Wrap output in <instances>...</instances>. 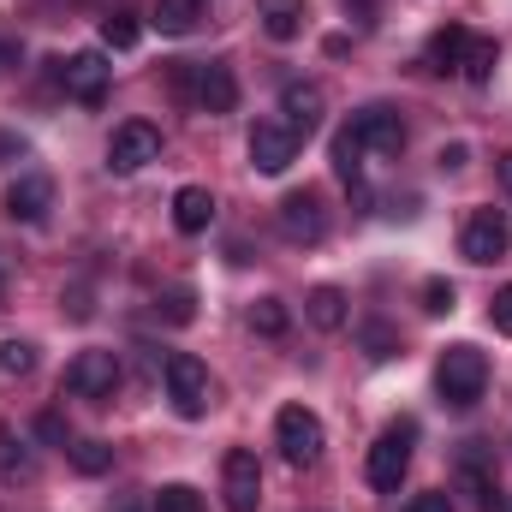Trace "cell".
Here are the masks:
<instances>
[{"label": "cell", "mask_w": 512, "mask_h": 512, "mask_svg": "<svg viewBox=\"0 0 512 512\" xmlns=\"http://www.w3.org/2000/svg\"><path fill=\"white\" fill-rule=\"evenodd\" d=\"M435 387H441V399L453 405V411H471L477 399H483V387H489V358L477 352V346H447L441 352V364H435Z\"/></svg>", "instance_id": "1"}, {"label": "cell", "mask_w": 512, "mask_h": 512, "mask_svg": "<svg viewBox=\"0 0 512 512\" xmlns=\"http://www.w3.org/2000/svg\"><path fill=\"white\" fill-rule=\"evenodd\" d=\"M66 393H78V399H96V405H108V399L120 393V352H102V346L78 352V358L66 364Z\"/></svg>", "instance_id": "2"}, {"label": "cell", "mask_w": 512, "mask_h": 512, "mask_svg": "<svg viewBox=\"0 0 512 512\" xmlns=\"http://www.w3.org/2000/svg\"><path fill=\"white\" fill-rule=\"evenodd\" d=\"M411 441H417V423L405 417V423L382 429V441L370 447V483H376L382 495H393V489L405 483V471H411Z\"/></svg>", "instance_id": "3"}, {"label": "cell", "mask_w": 512, "mask_h": 512, "mask_svg": "<svg viewBox=\"0 0 512 512\" xmlns=\"http://www.w3.org/2000/svg\"><path fill=\"white\" fill-rule=\"evenodd\" d=\"M274 441H280V453H286V465H316L322 459V417L316 411H304V405H286L280 417H274Z\"/></svg>", "instance_id": "4"}, {"label": "cell", "mask_w": 512, "mask_h": 512, "mask_svg": "<svg viewBox=\"0 0 512 512\" xmlns=\"http://www.w3.org/2000/svg\"><path fill=\"white\" fill-rule=\"evenodd\" d=\"M167 399H173L179 417H203L209 411V370H203V358H191V352L167 358Z\"/></svg>", "instance_id": "5"}, {"label": "cell", "mask_w": 512, "mask_h": 512, "mask_svg": "<svg viewBox=\"0 0 512 512\" xmlns=\"http://www.w3.org/2000/svg\"><path fill=\"white\" fill-rule=\"evenodd\" d=\"M280 233H286L292 245H322V239H328V209H322V197H316L310 185L280 197Z\"/></svg>", "instance_id": "6"}, {"label": "cell", "mask_w": 512, "mask_h": 512, "mask_svg": "<svg viewBox=\"0 0 512 512\" xmlns=\"http://www.w3.org/2000/svg\"><path fill=\"white\" fill-rule=\"evenodd\" d=\"M298 131L286 126V120H256L251 126V167L256 173H286L292 161H298Z\"/></svg>", "instance_id": "7"}, {"label": "cell", "mask_w": 512, "mask_h": 512, "mask_svg": "<svg viewBox=\"0 0 512 512\" xmlns=\"http://www.w3.org/2000/svg\"><path fill=\"white\" fill-rule=\"evenodd\" d=\"M155 155H161V131L149 126V120H126V126L114 131V143H108V167L114 173H137Z\"/></svg>", "instance_id": "8"}, {"label": "cell", "mask_w": 512, "mask_h": 512, "mask_svg": "<svg viewBox=\"0 0 512 512\" xmlns=\"http://www.w3.org/2000/svg\"><path fill=\"white\" fill-rule=\"evenodd\" d=\"M221 489H227V512H256V501H262V465H256L251 447H233L227 453Z\"/></svg>", "instance_id": "9"}, {"label": "cell", "mask_w": 512, "mask_h": 512, "mask_svg": "<svg viewBox=\"0 0 512 512\" xmlns=\"http://www.w3.org/2000/svg\"><path fill=\"white\" fill-rule=\"evenodd\" d=\"M352 131L364 137L370 155H399V149H405V120H399V108H387V102L358 108V114H352Z\"/></svg>", "instance_id": "10"}, {"label": "cell", "mask_w": 512, "mask_h": 512, "mask_svg": "<svg viewBox=\"0 0 512 512\" xmlns=\"http://www.w3.org/2000/svg\"><path fill=\"white\" fill-rule=\"evenodd\" d=\"M60 84H66V96H72V102L96 108V102L108 96V60H102L96 48H84V54L60 60Z\"/></svg>", "instance_id": "11"}, {"label": "cell", "mask_w": 512, "mask_h": 512, "mask_svg": "<svg viewBox=\"0 0 512 512\" xmlns=\"http://www.w3.org/2000/svg\"><path fill=\"white\" fill-rule=\"evenodd\" d=\"M459 489L477 501V512H501V483H495V471H489V459H483V441H465L459 447Z\"/></svg>", "instance_id": "12"}, {"label": "cell", "mask_w": 512, "mask_h": 512, "mask_svg": "<svg viewBox=\"0 0 512 512\" xmlns=\"http://www.w3.org/2000/svg\"><path fill=\"white\" fill-rule=\"evenodd\" d=\"M507 221H501V209H471V221H465V239H459V251L471 256V262H495V256L507 251Z\"/></svg>", "instance_id": "13"}, {"label": "cell", "mask_w": 512, "mask_h": 512, "mask_svg": "<svg viewBox=\"0 0 512 512\" xmlns=\"http://www.w3.org/2000/svg\"><path fill=\"white\" fill-rule=\"evenodd\" d=\"M48 209H54V179H48V173H24V179H12V191H6V215H12V221L36 227Z\"/></svg>", "instance_id": "14"}, {"label": "cell", "mask_w": 512, "mask_h": 512, "mask_svg": "<svg viewBox=\"0 0 512 512\" xmlns=\"http://www.w3.org/2000/svg\"><path fill=\"white\" fill-rule=\"evenodd\" d=\"M280 114H286V126L298 131V137H310V131L322 126V114H328L322 84H286L280 90Z\"/></svg>", "instance_id": "15"}, {"label": "cell", "mask_w": 512, "mask_h": 512, "mask_svg": "<svg viewBox=\"0 0 512 512\" xmlns=\"http://www.w3.org/2000/svg\"><path fill=\"white\" fill-rule=\"evenodd\" d=\"M197 108H203V114H233V108H239V78H233V66L209 60V66L197 72Z\"/></svg>", "instance_id": "16"}, {"label": "cell", "mask_w": 512, "mask_h": 512, "mask_svg": "<svg viewBox=\"0 0 512 512\" xmlns=\"http://www.w3.org/2000/svg\"><path fill=\"white\" fill-rule=\"evenodd\" d=\"M328 155H334V173H340L346 185H364V161H370V149H364V137L352 131V120L334 131V149H328Z\"/></svg>", "instance_id": "17"}, {"label": "cell", "mask_w": 512, "mask_h": 512, "mask_svg": "<svg viewBox=\"0 0 512 512\" xmlns=\"http://www.w3.org/2000/svg\"><path fill=\"white\" fill-rule=\"evenodd\" d=\"M209 221H215V197H209L203 185H185V191L173 197V227H179V233H203Z\"/></svg>", "instance_id": "18"}, {"label": "cell", "mask_w": 512, "mask_h": 512, "mask_svg": "<svg viewBox=\"0 0 512 512\" xmlns=\"http://www.w3.org/2000/svg\"><path fill=\"white\" fill-rule=\"evenodd\" d=\"M256 18L274 42H292L304 30V0H256Z\"/></svg>", "instance_id": "19"}, {"label": "cell", "mask_w": 512, "mask_h": 512, "mask_svg": "<svg viewBox=\"0 0 512 512\" xmlns=\"http://www.w3.org/2000/svg\"><path fill=\"white\" fill-rule=\"evenodd\" d=\"M465 48H471V30L465 24H447V30L429 36V66L435 72H459L465 66Z\"/></svg>", "instance_id": "20"}, {"label": "cell", "mask_w": 512, "mask_h": 512, "mask_svg": "<svg viewBox=\"0 0 512 512\" xmlns=\"http://www.w3.org/2000/svg\"><path fill=\"white\" fill-rule=\"evenodd\" d=\"M304 316H310L322 334H340V328H346V292H340V286H316V292L304 298Z\"/></svg>", "instance_id": "21"}, {"label": "cell", "mask_w": 512, "mask_h": 512, "mask_svg": "<svg viewBox=\"0 0 512 512\" xmlns=\"http://www.w3.org/2000/svg\"><path fill=\"white\" fill-rule=\"evenodd\" d=\"M203 6L209 0H155V30L161 36H191L203 24Z\"/></svg>", "instance_id": "22"}, {"label": "cell", "mask_w": 512, "mask_h": 512, "mask_svg": "<svg viewBox=\"0 0 512 512\" xmlns=\"http://www.w3.org/2000/svg\"><path fill=\"white\" fill-rule=\"evenodd\" d=\"M137 36H143V24H137V12H131V6H114V12L102 18V42H108V48H120V54H126V48H137Z\"/></svg>", "instance_id": "23"}, {"label": "cell", "mask_w": 512, "mask_h": 512, "mask_svg": "<svg viewBox=\"0 0 512 512\" xmlns=\"http://www.w3.org/2000/svg\"><path fill=\"white\" fill-rule=\"evenodd\" d=\"M251 328L262 334V340H280V334L292 328V310H286L280 298H256L251 304Z\"/></svg>", "instance_id": "24"}, {"label": "cell", "mask_w": 512, "mask_h": 512, "mask_svg": "<svg viewBox=\"0 0 512 512\" xmlns=\"http://www.w3.org/2000/svg\"><path fill=\"white\" fill-rule=\"evenodd\" d=\"M495 60H501V48H495L489 36H471V48H465V66H459V72H465L471 84H489V78H495Z\"/></svg>", "instance_id": "25"}, {"label": "cell", "mask_w": 512, "mask_h": 512, "mask_svg": "<svg viewBox=\"0 0 512 512\" xmlns=\"http://www.w3.org/2000/svg\"><path fill=\"white\" fill-rule=\"evenodd\" d=\"M0 477L18 483V477H36V459L24 453V441H12V429L0 423Z\"/></svg>", "instance_id": "26"}, {"label": "cell", "mask_w": 512, "mask_h": 512, "mask_svg": "<svg viewBox=\"0 0 512 512\" xmlns=\"http://www.w3.org/2000/svg\"><path fill=\"white\" fill-rule=\"evenodd\" d=\"M66 453H72V465H78L84 477H102V471L114 465V447H108V441H72Z\"/></svg>", "instance_id": "27"}, {"label": "cell", "mask_w": 512, "mask_h": 512, "mask_svg": "<svg viewBox=\"0 0 512 512\" xmlns=\"http://www.w3.org/2000/svg\"><path fill=\"white\" fill-rule=\"evenodd\" d=\"M155 310H161L167 322H191V316H197V292H191V286H167V292L155 298Z\"/></svg>", "instance_id": "28"}, {"label": "cell", "mask_w": 512, "mask_h": 512, "mask_svg": "<svg viewBox=\"0 0 512 512\" xmlns=\"http://www.w3.org/2000/svg\"><path fill=\"white\" fill-rule=\"evenodd\" d=\"M36 370V346L30 340H0V376H30Z\"/></svg>", "instance_id": "29"}, {"label": "cell", "mask_w": 512, "mask_h": 512, "mask_svg": "<svg viewBox=\"0 0 512 512\" xmlns=\"http://www.w3.org/2000/svg\"><path fill=\"white\" fill-rule=\"evenodd\" d=\"M155 512H203V495L191 483H167V489H155Z\"/></svg>", "instance_id": "30"}, {"label": "cell", "mask_w": 512, "mask_h": 512, "mask_svg": "<svg viewBox=\"0 0 512 512\" xmlns=\"http://www.w3.org/2000/svg\"><path fill=\"white\" fill-rule=\"evenodd\" d=\"M197 60H173V72H167V84H173V96L185 102V108H197Z\"/></svg>", "instance_id": "31"}, {"label": "cell", "mask_w": 512, "mask_h": 512, "mask_svg": "<svg viewBox=\"0 0 512 512\" xmlns=\"http://www.w3.org/2000/svg\"><path fill=\"white\" fill-rule=\"evenodd\" d=\"M453 298H459V292H453V280H429V286H423V310H429V316H447V310H453Z\"/></svg>", "instance_id": "32"}, {"label": "cell", "mask_w": 512, "mask_h": 512, "mask_svg": "<svg viewBox=\"0 0 512 512\" xmlns=\"http://www.w3.org/2000/svg\"><path fill=\"white\" fill-rule=\"evenodd\" d=\"M364 346H370V358H393V352H399V334H393L387 322H370V328H364Z\"/></svg>", "instance_id": "33"}, {"label": "cell", "mask_w": 512, "mask_h": 512, "mask_svg": "<svg viewBox=\"0 0 512 512\" xmlns=\"http://www.w3.org/2000/svg\"><path fill=\"white\" fill-rule=\"evenodd\" d=\"M36 435H42V441H54V447H72V429H66V417H60V411H42V417H36Z\"/></svg>", "instance_id": "34"}, {"label": "cell", "mask_w": 512, "mask_h": 512, "mask_svg": "<svg viewBox=\"0 0 512 512\" xmlns=\"http://www.w3.org/2000/svg\"><path fill=\"white\" fill-rule=\"evenodd\" d=\"M489 322H495V328L512 340V286H501V292H495V304H489Z\"/></svg>", "instance_id": "35"}, {"label": "cell", "mask_w": 512, "mask_h": 512, "mask_svg": "<svg viewBox=\"0 0 512 512\" xmlns=\"http://www.w3.org/2000/svg\"><path fill=\"white\" fill-rule=\"evenodd\" d=\"M405 512H453V495L447 489H429V495H411V507Z\"/></svg>", "instance_id": "36"}, {"label": "cell", "mask_w": 512, "mask_h": 512, "mask_svg": "<svg viewBox=\"0 0 512 512\" xmlns=\"http://www.w3.org/2000/svg\"><path fill=\"white\" fill-rule=\"evenodd\" d=\"M465 161H471V149H465V143H447V149H441V167H447V173H459Z\"/></svg>", "instance_id": "37"}, {"label": "cell", "mask_w": 512, "mask_h": 512, "mask_svg": "<svg viewBox=\"0 0 512 512\" xmlns=\"http://www.w3.org/2000/svg\"><path fill=\"white\" fill-rule=\"evenodd\" d=\"M18 60H24V54H18V42H12V36H0V78H6Z\"/></svg>", "instance_id": "38"}, {"label": "cell", "mask_w": 512, "mask_h": 512, "mask_svg": "<svg viewBox=\"0 0 512 512\" xmlns=\"http://www.w3.org/2000/svg\"><path fill=\"white\" fill-rule=\"evenodd\" d=\"M501 185H507V191H512V149H507V155H501Z\"/></svg>", "instance_id": "39"}, {"label": "cell", "mask_w": 512, "mask_h": 512, "mask_svg": "<svg viewBox=\"0 0 512 512\" xmlns=\"http://www.w3.org/2000/svg\"><path fill=\"white\" fill-rule=\"evenodd\" d=\"M346 6H352V12H376L382 0H346Z\"/></svg>", "instance_id": "40"}, {"label": "cell", "mask_w": 512, "mask_h": 512, "mask_svg": "<svg viewBox=\"0 0 512 512\" xmlns=\"http://www.w3.org/2000/svg\"><path fill=\"white\" fill-rule=\"evenodd\" d=\"M0 286H6V268H0Z\"/></svg>", "instance_id": "41"}]
</instances>
